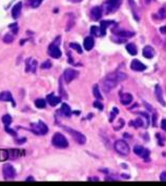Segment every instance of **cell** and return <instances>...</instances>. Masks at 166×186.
Here are the masks:
<instances>
[{"label": "cell", "mask_w": 166, "mask_h": 186, "mask_svg": "<svg viewBox=\"0 0 166 186\" xmlns=\"http://www.w3.org/2000/svg\"><path fill=\"white\" fill-rule=\"evenodd\" d=\"M52 67V62L50 61V60H46V61H44L42 64H41V69H51Z\"/></svg>", "instance_id": "cell-34"}, {"label": "cell", "mask_w": 166, "mask_h": 186, "mask_svg": "<svg viewBox=\"0 0 166 186\" xmlns=\"http://www.w3.org/2000/svg\"><path fill=\"white\" fill-rule=\"evenodd\" d=\"M52 144L57 148H66L68 146V141L62 134L56 133L52 138Z\"/></svg>", "instance_id": "cell-2"}, {"label": "cell", "mask_w": 166, "mask_h": 186, "mask_svg": "<svg viewBox=\"0 0 166 186\" xmlns=\"http://www.w3.org/2000/svg\"><path fill=\"white\" fill-rule=\"evenodd\" d=\"M133 100H134V98H133V96L130 94H123L121 95V103H122L123 105H130V103L133 102Z\"/></svg>", "instance_id": "cell-22"}, {"label": "cell", "mask_w": 166, "mask_h": 186, "mask_svg": "<svg viewBox=\"0 0 166 186\" xmlns=\"http://www.w3.org/2000/svg\"><path fill=\"white\" fill-rule=\"evenodd\" d=\"M94 106L97 107V108L100 109V111H102V109H103V107H104L103 104H102L100 101H95V102H94Z\"/></svg>", "instance_id": "cell-37"}, {"label": "cell", "mask_w": 166, "mask_h": 186, "mask_svg": "<svg viewBox=\"0 0 166 186\" xmlns=\"http://www.w3.org/2000/svg\"><path fill=\"white\" fill-rule=\"evenodd\" d=\"M160 32H161V34H166V26H161Z\"/></svg>", "instance_id": "cell-43"}, {"label": "cell", "mask_w": 166, "mask_h": 186, "mask_svg": "<svg viewBox=\"0 0 166 186\" xmlns=\"http://www.w3.org/2000/svg\"><path fill=\"white\" fill-rule=\"evenodd\" d=\"M14 41V36L11 34H7L4 37H3V42L5 43H12Z\"/></svg>", "instance_id": "cell-32"}, {"label": "cell", "mask_w": 166, "mask_h": 186, "mask_svg": "<svg viewBox=\"0 0 166 186\" xmlns=\"http://www.w3.org/2000/svg\"><path fill=\"white\" fill-rule=\"evenodd\" d=\"M157 138H158V140H159V144L161 146H163L164 145V142H165V137H163V135H162V134L158 133L157 134Z\"/></svg>", "instance_id": "cell-36"}, {"label": "cell", "mask_w": 166, "mask_h": 186, "mask_svg": "<svg viewBox=\"0 0 166 186\" xmlns=\"http://www.w3.org/2000/svg\"><path fill=\"white\" fill-rule=\"evenodd\" d=\"M9 159V152L0 149V161H5Z\"/></svg>", "instance_id": "cell-31"}, {"label": "cell", "mask_w": 166, "mask_h": 186, "mask_svg": "<svg viewBox=\"0 0 166 186\" xmlns=\"http://www.w3.org/2000/svg\"><path fill=\"white\" fill-rule=\"evenodd\" d=\"M25 65H26V69H25L26 72H33V73L36 72L37 61L35 59H33V58H28V59H26Z\"/></svg>", "instance_id": "cell-14"}, {"label": "cell", "mask_w": 166, "mask_h": 186, "mask_svg": "<svg viewBox=\"0 0 166 186\" xmlns=\"http://www.w3.org/2000/svg\"><path fill=\"white\" fill-rule=\"evenodd\" d=\"M112 23H115V22L112 21V20H102V21L100 22V30H101L102 36H104V35L106 34V28Z\"/></svg>", "instance_id": "cell-21"}, {"label": "cell", "mask_w": 166, "mask_h": 186, "mask_svg": "<svg viewBox=\"0 0 166 186\" xmlns=\"http://www.w3.org/2000/svg\"><path fill=\"white\" fill-rule=\"evenodd\" d=\"M112 109H114V111H112V115H110V119H109V121H110V122H112V120H114V117H115V116H116V115H118V114H119L118 108H116V107H114V108H112Z\"/></svg>", "instance_id": "cell-39"}, {"label": "cell", "mask_w": 166, "mask_h": 186, "mask_svg": "<svg viewBox=\"0 0 166 186\" xmlns=\"http://www.w3.org/2000/svg\"><path fill=\"white\" fill-rule=\"evenodd\" d=\"M164 49H166V40H165V43H164Z\"/></svg>", "instance_id": "cell-49"}, {"label": "cell", "mask_w": 166, "mask_h": 186, "mask_svg": "<svg viewBox=\"0 0 166 186\" xmlns=\"http://www.w3.org/2000/svg\"><path fill=\"white\" fill-rule=\"evenodd\" d=\"M79 75V72L73 69H66L63 73V79L65 80L66 83H71L73 80H75Z\"/></svg>", "instance_id": "cell-8"}, {"label": "cell", "mask_w": 166, "mask_h": 186, "mask_svg": "<svg viewBox=\"0 0 166 186\" xmlns=\"http://www.w3.org/2000/svg\"><path fill=\"white\" fill-rule=\"evenodd\" d=\"M69 47H71V49H75V51L77 52L78 54H82V47L80 46V45L78 44V43L71 42V44H69Z\"/></svg>", "instance_id": "cell-30"}, {"label": "cell", "mask_w": 166, "mask_h": 186, "mask_svg": "<svg viewBox=\"0 0 166 186\" xmlns=\"http://www.w3.org/2000/svg\"><path fill=\"white\" fill-rule=\"evenodd\" d=\"M46 102L51 105V106H56L57 104L61 102V98L60 97H56L54 94H51L46 97Z\"/></svg>", "instance_id": "cell-16"}, {"label": "cell", "mask_w": 166, "mask_h": 186, "mask_svg": "<svg viewBox=\"0 0 166 186\" xmlns=\"http://www.w3.org/2000/svg\"><path fill=\"white\" fill-rule=\"evenodd\" d=\"M130 126H135V127H142V126H144V122H143V120L141 119V118H138V119H136L135 121H130Z\"/></svg>", "instance_id": "cell-26"}, {"label": "cell", "mask_w": 166, "mask_h": 186, "mask_svg": "<svg viewBox=\"0 0 166 186\" xmlns=\"http://www.w3.org/2000/svg\"><path fill=\"white\" fill-rule=\"evenodd\" d=\"M0 101H3V102H11L13 106H16V103L14 102L13 96L10 92H2L0 93Z\"/></svg>", "instance_id": "cell-13"}, {"label": "cell", "mask_w": 166, "mask_h": 186, "mask_svg": "<svg viewBox=\"0 0 166 186\" xmlns=\"http://www.w3.org/2000/svg\"><path fill=\"white\" fill-rule=\"evenodd\" d=\"M26 181H34V178H33V177H28V179H26Z\"/></svg>", "instance_id": "cell-48"}, {"label": "cell", "mask_w": 166, "mask_h": 186, "mask_svg": "<svg viewBox=\"0 0 166 186\" xmlns=\"http://www.w3.org/2000/svg\"><path fill=\"white\" fill-rule=\"evenodd\" d=\"M130 67H132L133 71H136V72H143L146 69V65L137 59L133 60L132 63H130Z\"/></svg>", "instance_id": "cell-11"}, {"label": "cell", "mask_w": 166, "mask_h": 186, "mask_svg": "<svg viewBox=\"0 0 166 186\" xmlns=\"http://www.w3.org/2000/svg\"><path fill=\"white\" fill-rule=\"evenodd\" d=\"M2 122L5 125H10L12 123V117L10 115H4L2 117Z\"/></svg>", "instance_id": "cell-33"}, {"label": "cell", "mask_w": 166, "mask_h": 186, "mask_svg": "<svg viewBox=\"0 0 166 186\" xmlns=\"http://www.w3.org/2000/svg\"><path fill=\"white\" fill-rule=\"evenodd\" d=\"M115 149L118 154L122 155V156H127L130 152V145L124 140H117L115 142Z\"/></svg>", "instance_id": "cell-5"}, {"label": "cell", "mask_w": 166, "mask_h": 186, "mask_svg": "<svg viewBox=\"0 0 166 186\" xmlns=\"http://www.w3.org/2000/svg\"><path fill=\"white\" fill-rule=\"evenodd\" d=\"M48 55L51 56L52 58H55V59H58L62 56V53H61L60 49L59 46L57 45L56 42H53L52 44L48 46Z\"/></svg>", "instance_id": "cell-9"}, {"label": "cell", "mask_w": 166, "mask_h": 186, "mask_svg": "<svg viewBox=\"0 0 166 186\" xmlns=\"http://www.w3.org/2000/svg\"><path fill=\"white\" fill-rule=\"evenodd\" d=\"M95 45V40L92 36H89L84 39V42H83V46H84L85 51H91L92 49Z\"/></svg>", "instance_id": "cell-18"}, {"label": "cell", "mask_w": 166, "mask_h": 186, "mask_svg": "<svg viewBox=\"0 0 166 186\" xmlns=\"http://www.w3.org/2000/svg\"><path fill=\"white\" fill-rule=\"evenodd\" d=\"M5 131H7V133H9L10 135H12V136H16V135H17V133H16V131H14V129L10 128L9 125H7V126H5Z\"/></svg>", "instance_id": "cell-38"}, {"label": "cell", "mask_w": 166, "mask_h": 186, "mask_svg": "<svg viewBox=\"0 0 166 186\" xmlns=\"http://www.w3.org/2000/svg\"><path fill=\"white\" fill-rule=\"evenodd\" d=\"M60 111L63 116H65V117H71V107H69V105H67L66 103H63L62 106H61V108H60Z\"/></svg>", "instance_id": "cell-23"}, {"label": "cell", "mask_w": 166, "mask_h": 186, "mask_svg": "<svg viewBox=\"0 0 166 186\" xmlns=\"http://www.w3.org/2000/svg\"><path fill=\"white\" fill-rule=\"evenodd\" d=\"M161 127L164 131H166V119H163L161 121Z\"/></svg>", "instance_id": "cell-41"}, {"label": "cell", "mask_w": 166, "mask_h": 186, "mask_svg": "<svg viewBox=\"0 0 166 186\" xmlns=\"http://www.w3.org/2000/svg\"><path fill=\"white\" fill-rule=\"evenodd\" d=\"M156 119H157V116L153 115V126H156Z\"/></svg>", "instance_id": "cell-45"}, {"label": "cell", "mask_w": 166, "mask_h": 186, "mask_svg": "<svg viewBox=\"0 0 166 186\" xmlns=\"http://www.w3.org/2000/svg\"><path fill=\"white\" fill-rule=\"evenodd\" d=\"M9 152V159H17L19 157L25 155L24 150H18V149H10Z\"/></svg>", "instance_id": "cell-20"}, {"label": "cell", "mask_w": 166, "mask_h": 186, "mask_svg": "<svg viewBox=\"0 0 166 186\" xmlns=\"http://www.w3.org/2000/svg\"><path fill=\"white\" fill-rule=\"evenodd\" d=\"M134 152L137 156L141 157L142 159H144L145 161H148L149 159V150L147 148L143 147V146H135Z\"/></svg>", "instance_id": "cell-10"}, {"label": "cell", "mask_w": 166, "mask_h": 186, "mask_svg": "<svg viewBox=\"0 0 166 186\" xmlns=\"http://www.w3.org/2000/svg\"><path fill=\"white\" fill-rule=\"evenodd\" d=\"M93 92H94V96H95L97 99H99V100H102V99H103V97H102L101 93H100V90H99V86H98V84H96V85L94 86Z\"/></svg>", "instance_id": "cell-28"}, {"label": "cell", "mask_w": 166, "mask_h": 186, "mask_svg": "<svg viewBox=\"0 0 166 186\" xmlns=\"http://www.w3.org/2000/svg\"><path fill=\"white\" fill-rule=\"evenodd\" d=\"M158 16H159L160 19H164L166 17V10L164 7H161L158 12Z\"/></svg>", "instance_id": "cell-35"}, {"label": "cell", "mask_w": 166, "mask_h": 186, "mask_svg": "<svg viewBox=\"0 0 166 186\" xmlns=\"http://www.w3.org/2000/svg\"><path fill=\"white\" fill-rule=\"evenodd\" d=\"M155 94H156V97H157L158 101H159L160 103H161L163 106H165L166 103L165 101H164V98H163V92H162V88L160 85H156L155 87Z\"/></svg>", "instance_id": "cell-17"}, {"label": "cell", "mask_w": 166, "mask_h": 186, "mask_svg": "<svg viewBox=\"0 0 166 186\" xmlns=\"http://www.w3.org/2000/svg\"><path fill=\"white\" fill-rule=\"evenodd\" d=\"M122 0H107L105 2V7H106V13L110 14L116 12L117 10L120 7Z\"/></svg>", "instance_id": "cell-7"}, {"label": "cell", "mask_w": 166, "mask_h": 186, "mask_svg": "<svg viewBox=\"0 0 166 186\" xmlns=\"http://www.w3.org/2000/svg\"><path fill=\"white\" fill-rule=\"evenodd\" d=\"M91 34L94 35V36H100V35H102L100 28H98V26H96V25H94L91 28Z\"/></svg>", "instance_id": "cell-29"}, {"label": "cell", "mask_w": 166, "mask_h": 186, "mask_svg": "<svg viewBox=\"0 0 166 186\" xmlns=\"http://www.w3.org/2000/svg\"><path fill=\"white\" fill-rule=\"evenodd\" d=\"M102 16V7H95L92 9L91 11V18L94 21H98L100 20Z\"/></svg>", "instance_id": "cell-12"}, {"label": "cell", "mask_w": 166, "mask_h": 186, "mask_svg": "<svg viewBox=\"0 0 166 186\" xmlns=\"http://www.w3.org/2000/svg\"><path fill=\"white\" fill-rule=\"evenodd\" d=\"M126 49H127L128 53L133 56H136L137 54H138V49H137V46L134 43H128V44L126 45Z\"/></svg>", "instance_id": "cell-25"}, {"label": "cell", "mask_w": 166, "mask_h": 186, "mask_svg": "<svg viewBox=\"0 0 166 186\" xmlns=\"http://www.w3.org/2000/svg\"><path fill=\"white\" fill-rule=\"evenodd\" d=\"M35 105H36L37 108H44L46 106V101L43 99H37L35 101Z\"/></svg>", "instance_id": "cell-27"}, {"label": "cell", "mask_w": 166, "mask_h": 186, "mask_svg": "<svg viewBox=\"0 0 166 186\" xmlns=\"http://www.w3.org/2000/svg\"><path fill=\"white\" fill-rule=\"evenodd\" d=\"M69 1L73 3H79V2H81L82 0H69Z\"/></svg>", "instance_id": "cell-46"}, {"label": "cell", "mask_w": 166, "mask_h": 186, "mask_svg": "<svg viewBox=\"0 0 166 186\" xmlns=\"http://www.w3.org/2000/svg\"><path fill=\"white\" fill-rule=\"evenodd\" d=\"M43 0H33V3H32V7H38L39 5L41 4V2H42Z\"/></svg>", "instance_id": "cell-40"}, {"label": "cell", "mask_w": 166, "mask_h": 186, "mask_svg": "<svg viewBox=\"0 0 166 186\" xmlns=\"http://www.w3.org/2000/svg\"><path fill=\"white\" fill-rule=\"evenodd\" d=\"M143 56L147 59H151L155 56V49L150 46V45H146V46L143 49Z\"/></svg>", "instance_id": "cell-19"}, {"label": "cell", "mask_w": 166, "mask_h": 186, "mask_svg": "<svg viewBox=\"0 0 166 186\" xmlns=\"http://www.w3.org/2000/svg\"><path fill=\"white\" fill-rule=\"evenodd\" d=\"M89 181H98V180H99V179H98V178H89Z\"/></svg>", "instance_id": "cell-47"}, {"label": "cell", "mask_w": 166, "mask_h": 186, "mask_svg": "<svg viewBox=\"0 0 166 186\" xmlns=\"http://www.w3.org/2000/svg\"><path fill=\"white\" fill-rule=\"evenodd\" d=\"M2 175H3V178H4L5 180L14 179V178L16 177V170L13 167V165L10 164V163H7V164L3 165Z\"/></svg>", "instance_id": "cell-6"}, {"label": "cell", "mask_w": 166, "mask_h": 186, "mask_svg": "<svg viewBox=\"0 0 166 186\" xmlns=\"http://www.w3.org/2000/svg\"><path fill=\"white\" fill-rule=\"evenodd\" d=\"M160 180L161 181H166V171H163L160 176Z\"/></svg>", "instance_id": "cell-42"}, {"label": "cell", "mask_w": 166, "mask_h": 186, "mask_svg": "<svg viewBox=\"0 0 166 186\" xmlns=\"http://www.w3.org/2000/svg\"><path fill=\"white\" fill-rule=\"evenodd\" d=\"M116 35L117 36H119V37H122V38H130V37H133V36H135V33H133V32H128V31H123V30H121V31H118V32L116 33Z\"/></svg>", "instance_id": "cell-24"}, {"label": "cell", "mask_w": 166, "mask_h": 186, "mask_svg": "<svg viewBox=\"0 0 166 186\" xmlns=\"http://www.w3.org/2000/svg\"><path fill=\"white\" fill-rule=\"evenodd\" d=\"M25 141H26L25 138H22V139H20V140H17L18 144H22V143H24V142H25Z\"/></svg>", "instance_id": "cell-44"}, {"label": "cell", "mask_w": 166, "mask_h": 186, "mask_svg": "<svg viewBox=\"0 0 166 186\" xmlns=\"http://www.w3.org/2000/svg\"><path fill=\"white\" fill-rule=\"evenodd\" d=\"M63 128H64L65 131L73 137V139L75 140L78 144H80V145H84V144L86 143V137H85L83 134L80 133V131H75V129H71V128H69V127H63Z\"/></svg>", "instance_id": "cell-4"}, {"label": "cell", "mask_w": 166, "mask_h": 186, "mask_svg": "<svg viewBox=\"0 0 166 186\" xmlns=\"http://www.w3.org/2000/svg\"><path fill=\"white\" fill-rule=\"evenodd\" d=\"M32 127V131L37 136H43L46 135L48 131V127L43 121H38L37 123H32L31 124Z\"/></svg>", "instance_id": "cell-3"}, {"label": "cell", "mask_w": 166, "mask_h": 186, "mask_svg": "<svg viewBox=\"0 0 166 186\" xmlns=\"http://www.w3.org/2000/svg\"><path fill=\"white\" fill-rule=\"evenodd\" d=\"M126 74L122 73V72H115V73H112L109 75H107L102 81V90H103L104 93L108 94V93L112 92V90H114L118 83L122 82L123 80L126 79Z\"/></svg>", "instance_id": "cell-1"}, {"label": "cell", "mask_w": 166, "mask_h": 186, "mask_svg": "<svg viewBox=\"0 0 166 186\" xmlns=\"http://www.w3.org/2000/svg\"><path fill=\"white\" fill-rule=\"evenodd\" d=\"M21 10H22V2H18L12 9V17L14 19L19 18V16L21 15Z\"/></svg>", "instance_id": "cell-15"}]
</instances>
